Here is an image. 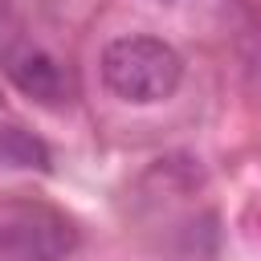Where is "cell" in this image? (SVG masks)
<instances>
[{"label":"cell","mask_w":261,"mask_h":261,"mask_svg":"<svg viewBox=\"0 0 261 261\" xmlns=\"http://www.w3.org/2000/svg\"><path fill=\"white\" fill-rule=\"evenodd\" d=\"M98 73H102V86L114 98H122L130 106H155V102H167L179 90L184 57L163 37L126 33V37H114L102 49Z\"/></svg>","instance_id":"1"},{"label":"cell","mask_w":261,"mask_h":261,"mask_svg":"<svg viewBox=\"0 0 261 261\" xmlns=\"http://www.w3.org/2000/svg\"><path fill=\"white\" fill-rule=\"evenodd\" d=\"M77 241L65 212L41 200H0V261H65Z\"/></svg>","instance_id":"2"},{"label":"cell","mask_w":261,"mask_h":261,"mask_svg":"<svg viewBox=\"0 0 261 261\" xmlns=\"http://www.w3.org/2000/svg\"><path fill=\"white\" fill-rule=\"evenodd\" d=\"M4 69H8V77H12V86L20 94H29V98H37L45 106H53V102L65 98V73L57 65V57L45 53L41 45H20L4 61Z\"/></svg>","instance_id":"3"},{"label":"cell","mask_w":261,"mask_h":261,"mask_svg":"<svg viewBox=\"0 0 261 261\" xmlns=\"http://www.w3.org/2000/svg\"><path fill=\"white\" fill-rule=\"evenodd\" d=\"M53 151L20 122H0V171H49Z\"/></svg>","instance_id":"4"},{"label":"cell","mask_w":261,"mask_h":261,"mask_svg":"<svg viewBox=\"0 0 261 261\" xmlns=\"http://www.w3.org/2000/svg\"><path fill=\"white\" fill-rule=\"evenodd\" d=\"M20 16H16V4L12 0H0V61H8L16 49H20Z\"/></svg>","instance_id":"5"},{"label":"cell","mask_w":261,"mask_h":261,"mask_svg":"<svg viewBox=\"0 0 261 261\" xmlns=\"http://www.w3.org/2000/svg\"><path fill=\"white\" fill-rule=\"evenodd\" d=\"M155 4H184V0H155Z\"/></svg>","instance_id":"6"}]
</instances>
